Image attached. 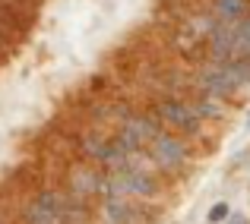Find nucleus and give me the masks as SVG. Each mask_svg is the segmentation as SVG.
Segmentation results:
<instances>
[{
  "mask_svg": "<svg viewBox=\"0 0 250 224\" xmlns=\"http://www.w3.org/2000/svg\"><path fill=\"white\" fill-rule=\"evenodd\" d=\"M228 215H231V205H228V202H215V205L209 208L206 221H209V224H222V221L228 218Z\"/></svg>",
  "mask_w": 250,
  "mask_h": 224,
  "instance_id": "0eeeda50",
  "label": "nucleus"
},
{
  "mask_svg": "<svg viewBox=\"0 0 250 224\" xmlns=\"http://www.w3.org/2000/svg\"><path fill=\"white\" fill-rule=\"evenodd\" d=\"M152 104L162 114V120H165L168 130H174V133L187 136V139H193V142L200 139L203 130L209 127V123L190 108L187 98H181V95H159V98H152Z\"/></svg>",
  "mask_w": 250,
  "mask_h": 224,
  "instance_id": "f03ea898",
  "label": "nucleus"
},
{
  "mask_svg": "<svg viewBox=\"0 0 250 224\" xmlns=\"http://www.w3.org/2000/svg\"><path fill=\"white\" fill-rule=\"evenodd\" d=\"M98 215H102L104 224H159L162 221V208L149 205L143 199H124V196L102 199Z\"/></svg>",
  "mask_w": 250,
  "mask_h": 224,
  "instance_id": "7ed1b4c3",
  "label": "nucleus"
},
{
  "mask_svg": "<svg viewBox=\"0 0 250 224\" xmlns=\"http://www.w3.org/2000/svg\"><path fill=\"white\" fill-rule=\"evenodd\" d=\"M222 224H250V221H247V215H241V212H231V215H228V218L222 221Z\"/></svg>",
  "mask_w": 250,
  "mask_h": 224,
  "instance_id": "6e6552de",
  "label": "nucleus"
},
{
  "mask_svg": "<svg viewBox=\"0 0 250 224\" xmlns=\"http://www.w3.org/2000/svg\"><path fill=\"white\" fill-rule=\"evenodd\" d=\"M244 127H247V130H250V111H247V123H244Z\"/></svg>",
  "mask_w": 250,
  "mask_h": 224,
  "instance_id": "9b49d317",
  "label": "nucleus"
},
{
  "mask_svg": "<svg viewBox=\"0 0 250 224\" xmlns=\"http://www.w3.org/2000/svg\"><path fill=\"white\" fill-rule=\"evenodd\" d=\"M0 224H13V221H10V215H6L3 208H0Z\"/></svg>",
  "mask_w": 250,
  "mask_h": 224,
  "instance_id": "9d476101",
  "label": "nucleus"
},
{
  "mask_svg": "<svg viewBox=\"0 0 250 224\" xmlns=\"http://www.w3.org/2000/svg\"><path fill=\"white\" fill-rule=\"evenodd\" d=\"M146 158L155 168V174L162 177H184V170L193 161V139L174 133V130H165L162 136H155L146 146Z\"/></svg>",
  "mask_w": 250,
  "mask_h": 224,
  "instance_id": "f257e3e1",
  "label": "nucleus"
},
{
  "mask_svg": "<svg viewBox=\"0 0 250 224\" xmlns=\"http://www.w3.org/2000/svg\"><path fill=\"white\" fill-rule=\"evenodd\" d=\"M222 70H225V73L231 76L241 89H247V85H250V60H247V57H231V60L222 63Z\"/></svg>",
  "mask_w": 250,
  "mask_h": 224,
  "instance_id": "423d86ee",
  "label": "nucleus"
},
{
  "mask_svg": "<svg viewBox=\"0 0 250 224\" xmlns=\"http://www.w3.org/2000/svg\"><path fill=\"white\" fill-rule=\"evenodd\" d=\"M238 32H241V38H244V41H250V16L244 19V22H238Z\"/></svg>",
  "mask_w": 250,
  "mask_h": 224,
  "instance_id": "1a4fd4ad",
  "label": "nucleus"
},
{
  "mask_svg": "<svg viewBox=\"0 0 250 224\" xmlns=\"http://www.w3.org/2000/svg\"><path fill=\"white\" fill-rule=\"evenodd\" d=\"M209 10L228 25H238L250 16V0H206Z\"/></svg>",
  "mask_w": 250,
  "mask_h": 224,
  "instance_id": "39448f33",
  "label": "nucleus"
},
{
  "mask_svg": "<svg viewBox=\"0 0 250 224\" xmlns=\"http://www.w3.org/2000/svg\"><path fill=\"white\" fill-rule=\"evenodd\" d=\"M187 101H190V108H193L206 123H222V120L228 117V101H222V98L212 95V92H206V89H200V85H193V79H190Z\"/></svg>",
  "mask_w": 250,
  "mask_h": 224,
  "instance_id": "20e7f679",
  "label": "nucleus"
}]
</instances>
